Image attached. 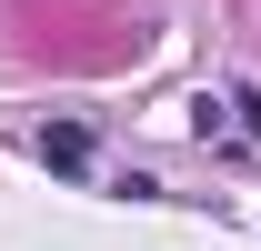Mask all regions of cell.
Instances as JSON below:
<instances>
[{"label":"cell","instance_id":"6da1fadb","mask_svg":"<svg viewBox=\"0 0 261 251\" xmlns=\"http://www.w3.org/2000/svg\"><path fill=\"white\" fill-rule=\"evenodd\" d=\"M40 161H50V171H91V131H81V121H50V131H40Z\"/></svg>","mask_w":261,"mask_h":251}]
</instances>
